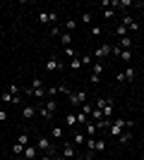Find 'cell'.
Listing matches in <instances>:
<instances>
[{"label":"cell","instance_id":"18","mask_svg":"<svg viewBox=\"0 0 144 160\" xmlns=\"http://www.w3.org/2000/svg\"><path fill=\"white\" fill-rule=\"evenodd\" d=\"M65 124H67V127L72 129V127H75V124H77V115H75V112H70V115H65Z\"/></svg>","mask_w":144,"mask_h":160},{"label":"cell","instance_id":"43","mask_svg":"<svg viewBox=\"0 0 144 160\" xmlns=\"http://www.w3.org/2000/svg\"><path fill=\"white\" fill-rule=\"evenodd\" d=\"M14 160H24V158H14Z\"/></svg>","mask_w":144,"mask_h":160},{"label":"cell","instance_id":"15","mask_svg":"<svg viewBox=\"0 0 144 160\" xmlns=\"http://www.w3.org/2000/svg\"><path fill=\"white\" fill-rule=\"evenodd\" d=\"M89 117L94 120V124H99V122H103V120H106V117H103V112L99 110V108H94V110H91V115H89Z\"/></svg>","mask_w":144,"mask_h":160},{"label":"cell","instance_id":"22","mask_svg":"<svg viewBox=\"0 0 144 160\" xmlns=\"http://www.w3.org/2000/svg\"><path fill=\"white\" fill-rule=\"evenodd\" d=\"M62 29L72 33V31H75V29H77V22H75V19H67V22H65V24H62Z\"/></svg>","mask_w":144,"mask_h":160},{"label":"cell","instance_id":"36","mask_svg":"<svg viewBox=\"0 0 144 160\" xmlns=\"http://www.w3.org/2000/svg\"><path fill=\"white\" fill-rule=\"evenodd\" d=\"M113 14H115V10H113V7H108V10H103V17H106V19H113Z\"/></svg>","mask_w":144,"mask_h":160},{"label":"cell","instance_id":"16","mask_svg":"<svg viewBox=\"0 0 144 160\" xmlns=\"http://www.w3.org/2000/svg\"><path fill=\"white\" fill-rule=\"evenodd\" d=\"M118 46L123 48V50H132V41H130V36H125V38H118Z\"/></svg>","mask_w":144,"mask_h":160},{"label":"cell","instance_id":"23","mask_svg":"<svg viewBox=\"0 0 144 160\" xmlns=\"http://www.w3.org/2000/svg\"><path fill=\"white\" fill-rule=\"evenodd\" d=\"M132 129H125V132L123 134H120V139H118V141H120V143H127V141H132Z\"/></svg>","mask_w":144,"mask_h":160},{"label":"cell","instance_id":"24","mask_svg":"<svg viewBox=\"0 0 144 160\" xmlns=\"http://www.w3.org/2000/svg\"><path fill=\"white\" fill-rule=\"evenodd\" d=\"M39 112H41V117H43L46 122H51V117H53V115H51V112L46 110V108H43V103H39Z\"/></svg>","mask_w":144,"mask_h":160},{"label":"cell","instance_id":"6","mask_svg":"<svg viewBox=\"0 0 144 160\" xmlns=\"http://www.w3.org/2000/svg\"><path fill=\"white\" fill-rule=\"evenodd\" d=\"M22 158H24V160H39V148L29 143V146L24 148V155H22Z\"/></svg>","mask_w":144,"mask_h":160},{"label":"cell","instance_id":"37","mask_svg":"<svg viewBox=\"0 0 144 160\" xmlns=\"http://www.w3.org/2000/svg\"><path fill=\"white\" fill-rule=\"evenodd\" d=\"M79 60H82V65H94V62H91V58H89V55H79Z\"/></svg>","mask_w":144,"mask_h":160},{"label":"cell","instance_id":"26","mask_svg":"<svg viewBox=\"0 0 144 160\" xmlns=\"http://www.w3.org/2000/svg\"><path fill=\"white\" fill-rule=\"evenodd\" d=\"M70 67H72V69H82V60H79V58H77V55H75V58H72V60H70Z\"/></svg>","mask_w":144,"mask_h":160},{"label":"cell","instance_id":"40","mask_svg":"<svg viewBox=\"0 0 144 160\" xmlns=\"http://www.w3.org/2000/svg\"><path fill=\"white\" fill-rule=\"evenodd\" d=\"M7 120V110H0V122H5Z\"/></svg>","mask_w":144,"mask_h":160},{"label":"cell","instance_id":"30","mask_svg":"<svg viewBox=\"0 0 144 160\" xmlns=\"http://www.w3.org/2000/svg\"><path fill=\"white\" fill-rule=\"evenodd\" d=\"M39 22H41V24H51V14H48V12H41V14H39Z\"/></svg>","mask_w":144,"mask_h":160},{"label":"cell","instance_id":"14","mask_svg":"<svg viewBox=\"0 0 144 160\" xmlns=\"http://www.w3.org/2000/svg\"><path fill=\"white\" fill-rule=\"evenodd\" d=\"M43 108H46V110H48L51 115H55V112H58V103H55V98L46 100V103H43Z\"/></svg>","mask_w":144,"mask_h":160},{"label":"cell","instance_id":"12","mask_svg":"<svg viewBox=\"0 0 144 160\" xmlns=\"http://www.w3.org/2000/svg\"><path fill=\"white\" fill-rule=\"evenodd\" d=\"M123 77H125V81H135L137 79V69H135V67H127L123 72Z\"/></svg>","mask_w":144,"mask_h":160},{"label":"cell","instance_id":"35","mask_svg":"<svg viewBox=\"0 0 144 160\" xmlns=\"http://www.w3.org/2000/svg\"><path fill=\"white\" fill-rule=\"evenodd\" d=\"M10 93H12V96H19V93H22V88L17 86V84H10Z\"/></svg>","mask_w":144,"mask_h":160},{"label":"cell","instance_id":"21","mask_svg":"<svg viewBox=\"0 0 144 160\" xmlns=\"http://www.w3.org/2000/svg\"><path fill=\"white\" fill-rule=\"evenodd\" d=\"M12 153H14V158H22V155H24V146H19V143L14 141V146H12Z\"/></svg>","mask_w":144,"mask_h":160},{"label":"cell","instance_id":"13","mask_svg":"<svg viewBox=\"0 0 144 160\" xmlns=\"http://www.w3.org/2000/svg\"><path fill=\"white\" fill-rule=\"evenodd\" d=\"M72 143H75V146H79V143H87V134L75 132V134H72Z\"/></svg>","mask_w":144,"mask_h":160},{"label":"cell","instance_id":"1","mask_svg":"<svg viewBox=\"0 0 144 160\" xmlns=\"http://www.w3.org/2000/svg\"><path fill=\"white\" fill-rule=\"evenodd\" d=\"M36 148H39V153H48V155L55 153V148H53V143H51V139H46V136H39V139H36Z\"/></svg>","mask_w":144,"mask_h":160},{"label":"cell","instance_id":"27","mask_svg":"<svg viewBox=\"0 0 144 160\" xmlns=\"http://www.w3.org/2000/svg\"><path fill=\"white\" fill-rule=\"evenodd\" d=\"M115 36H118V38H125V36H127V29H125L123 24H120V27H115Z\"/></svg>","mask_w":144,"mask_h":160},{"label":"cell","instance_id":"11","mask_svg":"<svg viewBox=\"0 0 144 160\" xmlns=\"http://www.w3.org/2000/svg\"><path fill=\"white\" fill-rule=\"evenodd\" d=\"M108 105H113L110 98H96L94 100V108H99V110H103V108H108Z\"/></svg>","mask_w":144,"mask_h":160},{"label":"cell","instance_id":"44","mask_svg":"<svg viewBox=\"0 0 144 160\" xmlns=\"http://www.w3.org/2000/svg\"><path fill=\"white\" fill-rule=\"evenodd\" d=\"M142 27H144V24H142Z\"/></svg>","mask_w":144,"mask_h":160},{"label":"cell","instance_id":"9","mask_svg":"<svg viewBox=\"0 0 144 160\" xmlns=\"http://www.w3.org/2000/svg\"><path fill=\"white\" fill-rule=\"evenodd\" d=\"M84 134H87L89 139H96V134H99V127H96L94 122H87V127H84Z\"/></svg>","mask_w":144,"mask_h":160},{"label":"cell","instance_id":"32","mask_svg":"<svg viewBox=\"0 0 144 160\" xmlns=\"http://www.w3.org/2000/svg\"><path fill=\"white\" fill-rule=\"evenodd\" d=\"M79 19H82V24H91V12H82Z\"/></svg>","mask_w":144,"mask_h":160},{"label":"cell","instance_id":"8","mask_svg":"<svg viewBox=\"0 0 144 160\" xmlns=\"http://www.w3.org/2000/svg\"><path fill=\"white\" fill-rule=\"evenodd\" d=\"M36 115V105H22V117L24 120H34Z\"/></svg>","mask_w":144,"mask_h":160},{"label":"cell","instance_id":"20","mask_svg":"<svg viewBox=\"0 0 144 160\" xmlns=\"http://www.w3.org/2000/svg\"><path fill=\"white\" fill-rule=\"evenodd\" d=\"M51 136H53V139H58V141H60L62 136H65V129H62V127H53V132H51Z\"/></svg>","mask_w":144,"mask_h":160},{"label":"cell","instance_id":"33","mask_svg":"<svg viewBox=\"0 0 144 160\" xmlns=\"http://www.w3.org/2000/svg\"><path fill=\"white\" fill-rule=\"evenodd\" d=\"M29 88H43V79H39V77H36L34 81H31V86Z\"/></svg>","mask_w":144,"mask_h":160},{"label":"cell","instance_id":"17","mask_svg":"<svg viewBox=\"0 0 144 160\" xmlns=\"http://www.w3.org/2000/svg\"><path fill=\"white\" fill-rule=\"evenodd\" d=\"M103 151H106V141H103V139H96L94 141V153H103Z\"/></svg>","mask_w":144,"mask_h":160},{"label":"cell","instance_id":"42","mask_svg":"<svg viewBox=\"0 0 144 160\" xmlns=\"http://www.w3.org/2000/svg\"><path fill=\"white\" fill-rule=\"evenodd\" d=\"M39 160H53V158H51L48 153H41V155H39Z\"/></svg>","mask_w":144,"mask_h":160},{"label":"cell","instance_id":"38","mask_svg":"<svg viewBox=\"0 0 144 160\" xmlns=\"http://www.w3.org/2000/svg\"><path fill=\"white\" fill-rule=\"evenodd\" d=\"M101 33H103L101 27H91V36H101Z\"/></svg>","mask_w":144,"mask_h":160},{"label":"cell","instance_id":"19","mask_svg":"<svg viewBox=\"0 0 144 160\" xmlns=\"http://www.w3.org/2000/svg\"><path fill=\"white\" fill-rule=\"evenodd\" d=\"M60 43H62V46H70V43H72V33H70V31H62L60 33Z\"/></svg>","mask_w":144,"mask_h":160},{"label":"cell","instance_id":"39","mask_svg":"<svg viewBox=\"0 0 144 160\" xmlns=\"http://www.w3.org/2000/svg\"><path fill=\"white\" fill-rule=\"evenodd\" d=\"M89 81H91V84H101V77H99V74H91Z\"/></svg>","mask_w":144,"mask_h":160},{"label":"cell","instance_id":"5","mask_svg":"<svg viewBox=\"0 0 144 160\" xmlns=\"http://www.w3.org/2000/svg\"><path fill=\"white\" fill-rule=\"evenodd\" d=\"M110 50H113V46H110V43H101V46H99V48L94 50V55H96V62H101L103 58H106V55H110Z\"/></svg>","mask_w":144,"mask_h":160},{"label":"cell","instance_id":"34","mask_svg":"<svg viewBox=\"0 0 144 160\" xmlns=\"http://www.w3.org/2000/svg\"><path fill=\"white\" fill-rule=\"evenodd\" d=\"M87 120H89V117H87V115H84L82 110H79V112H77V124H82V122L87 124Z\"/></svg>","mask_w":144,"mask_h":160},{"label":"cell","instance_id":"41","mask_svg":"<svg viewBox=\"0 0 144 160\" xmlns=\"http://www.w3.org/2000/svg\"><path fill=\"white\" fill-rule=\"evenodd\" d=\"M82 160H96V158H94V153H87V155H82Z\"/></svg>","mask_w":144,"mask_h":160},{"label":"cell","instance_id":"29","mask_svg":"<svg viewBox=\"0 0 144 160\" xmlns=\"http://www.w3.org/2000/svg\"><path fill=\"white\" fill-rule=\"evenodd\" d=\"M120 60H123V62H130L132 60V50H123V53H120Z\"/></svg>","mask_w":144,"mask_h":160},{"label":"cell","instance_id":"28","mask_svg":"<svg viewBox=\"0 0 144 160\" xmlns=\"http://www.w3.org/2000/svg\"><path fill=\"white\" fill-rule=\"evenodd\" d=\"M60 29H62V24H53V27H51V36H53V38H55V36H60Z\"/></svg>","mask_w":144,"mask_h":160},{"label":"cell","instance_id":"10","mask_svg":"<svg viewBox=\"0 0 144 160\" xmlns=\"http://www.w3.org/2000/svg\"><path fill=\"white\" fill-rule=\"evenodd\" d=\"M17 143H19V146H24V148H27L29 143H31V136H29V132H22L19 136H17Z\"/></svg>","mask_w":144,"mask_h":160},{"label":"cell","instance_id":"3","mask_svg":"<svg viewBox=\"0 0 144 160\" xmlns=\"http://www.w3.org/2000/svg\"><path fill=\"white\" fill-rule=\"evenodd\" d=\"M67 100L72 105H84V103H87V91H70Z\"/></svg>","mask_w":144,"mask_h":160},{"label":"cell","instance_id":"4","mask_svg":"<svg viewBox=\"0 0 144 160\" xmlns=\"http://www.w3.org/2000/svg\"><path fill=\"white\" fill-rule=\"evenodd\" d=\"M60 155L65 160H72V158H77V148H75V143H67V141H65V143H62V151H60Z\"/></svg>","mask_w":144,"mask_h":160},{"label":"cell","instance_id":"31","mask_svg":"<svg viewBox=\"0 0 144 160\" xmlns=\"http://www.w3.org/2000/svg\"><path fill=\"white\" fill-rule=\"evenodd\" d=\"M91 110H94V105H91V103H84V105H82V112L87 115V117L91 115Z\"/></svg>","mask_w":144,"mask_h":160},{"label":"cell","instance_id":"7","mask_svg":"<svg viewBox=\"0 0 144 160\" xmlns=\"http://www.w3.org/2000/svg\"><path fill=\"white\" fill-rule=\"evenodd\" d=\"M123 27L127 29V31H139V29H142V24H139V22H135L132 17H125V19H123Z\"/></svg>","mask_w":144,"mask_h":160},{"label":"cell","instance_id":"25","mask_svg":"<svg viewBox=\"0 0 144 160\" xmlns=\"http://www.w3.org/2000/svg\"><path fill=\"white\" fill-rule=\"evenodd\" d=\"M91 74H99V77H101L103 74V62H94V65H91Z\"/></svg>","mask_w":144,"mask_h":160},{"label":"cell","instance_id":"2","mask_svg":"<svg viewBox=\"0 0 144 160\" xmlns=\"http://www.w3.org/2000/svg\"><path fill=\"white\" fill-rule=\"evenodd\" d=\"M43 67H46V72H60V69H62V60L58 58V55H51Z\"/></svg>","mask_w":144,"mask_h":160}]
</instances>
